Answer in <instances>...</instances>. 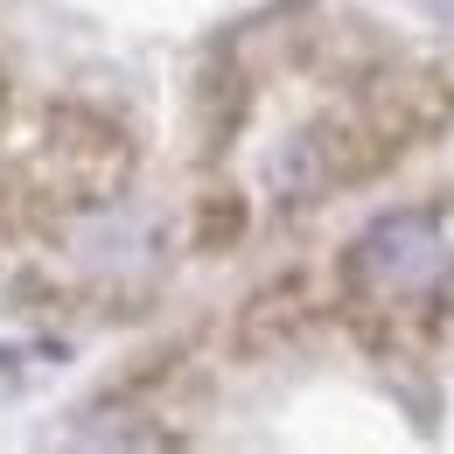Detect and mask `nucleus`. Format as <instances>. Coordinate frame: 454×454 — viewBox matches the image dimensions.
<instances>
[{
  "mask_svg": "<svg viewBox=\"0 0 454 454\" xmlns=\"http://www.w3.org/2000/svg\"><path fill=\"white\" fill-rule=\"evenodd\" d=\"M454 280L448 210H392L349 245V286L371 308H427Z\"/></svg>",
  "mask_w": 454,
  "mask_h": 454,
  "instance_id": "1",
  "label": "nucleus"
}]
</instances>
